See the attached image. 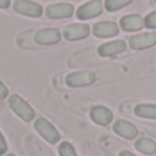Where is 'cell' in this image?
<instances>
[{
  "instance_id": "cell-14",
  "label": "cell",
  "mask_w": 156,
  "mask_h": 156,
  "mask_svg": "<svg viewBox=\"0 0 156 156\" xmlns=\"http://www.w3.org/2000/svg\"><path fill=\"white\" fill-rule=\"evenodd\" d=\"M121 26L126 32H133V30L141 29L144 26V21L138 15H126L121 19Z\"/></svg>"
},
{
  "instance_id": "cell-21",
  "label": "cell",
  "mask_w": 156,
  "mask_h": 156,
  "mask_svg": "<svg viewBox=\"0 0 156 156\" xmlns=\"http://www.w3.org/2000/svg\"><path fill=\"white\" fill-rule=\"evenodd\" d=\"M5 97H8V89H7V86L0 81V99H5Z\"/></svg>"
},
{
  "instance_id": "cell-8",
  "label": "cell",
  "mask_w": 156,
  "mask_h": 156,
  "mask_svg": "<svg viewBox=\"0 0 156 156\" xmlns=\"http://www.w3.org/2000/svg\"><path fill=\"white\" fill-rule=\"evenodd\" d=\"M60 40V32L58 29H41L36 32L34 41L40 45H51L56 44Z\"/></svg>"
},
{
  "instance_id": "cell-11",
  "label": "cell",
  "mask_w": 156,
  "mask_h": 156,
  "mask_svg": "<svg viewBox=\"0 0 156 156\" xmlns=\"http://www.w3.org/2000/svg\"><path fill=\"white\" fill-rule=\"evenodd\" d=\"M126 49V44L122 40H116V41H111V43L103 44L99 47V54L101 56H112V55L121 54Z\"/></svg>"
},
{
  "instance_id": "cell-18",
  "label": "cell",
  "mask_w": 156,
  "mask_h": 156,
  "mask_svg": "<svg viewBox=\"0 0 156 156\" xmlns=\"http://www.w3.org/2000/svg\"><path fill=\"white\" fill-rule=\"evenodd\" d=\"M59 155L60 156H77L74 147L70 143H67V141H63L59 145Z\"/></svg>"
},
{
  "instance_id": "cell-2",
  "label": "cell",
  "mask_w": 156,
  "mask_h": 156,
  "mask_svg": "<svg viewBox=\"0 0 156 156\" xmlns=\"http://www.w3.org/2000/svg\"><path fill=\"white\" fill-rule=\"evenodd\" d=\"M34 129L37 130V133L44 138L45 141H48L49 144H56L60 140V134L47 119L38 118L34 122Z\"/></svg>"
},
{
  "instance_id": "cell-4",
  "label": "cell",
  "mask_w": 156,
  "mask_h": 156,
  "mask_svg": "<svg viewBox=\"0 0 156 156\" xmlns=\"http://www.w3.org/2000/svg\"><path fill=\"white\" fill-rule=\"evenodd\" d=\"M94 81H96V76L92 71H77V73H71L66 77V83L71 88L90 85Z\"/></svg>"
},
{
  "instance_id": "cell-15",
  "label": "cell",
  "mask_w": 156,
  "mask_h": 156,
  "mask_svg": "<svg viewBox=\"0 0 156 156\" xmlns=\"http://www.w3.org/2000/svg\"><path fill=\"white\" fill-rule=\"evenodd\" d=\"M136 115L141 118H152L156 119V105L155 104H140L134 108Z\"/></svg>"
},
{
  "instance_id": "cell-22",
  "label": "cell",
  "mask_w": 156,
  "mask_h": 156,
  "mask_svg": "<svg viewBox=\"0 0 156 156\" xmlns=\"http://www.w3.org/2000/svg\"><path fill=\"white\" fill-rule=\"evenodd\" d=\"M10 0H0V8H8L10 7Z\"/></svg>"
},
{
  "instance_id": "cell-16",
  "label": "cell",
  "mask_w": 156,
  "mask_h": 156,
  "mask_svg": "<svg viewBox=\"0 0 156 156\" xmlns=\"http://www.w3.org/2000/svg\"><path fill=\"white\" fill-rule=\"evenodd\" d=\"M136 148L138 151L144 152V154H154L156 151V144L154 141L148 140V138H140V140L136 143Z\"/></svg>"
},
{
  "instance_id": "cell-1",
  "label": "cell",
  "mask_w": 156,
  "mask_h": 156,
  "mask_svg": "<svg viewBox=\"0 0 156 156\" xmlns=\"http://www.w3.org/2000/svg\"><path fill=\"white\" fill-rule=\"evenodd\" d=\"M10 107L25 122H30L34 119V110L18 94H11L10 96Z\"/></svg>"
},
{
  "instance_id": "cell-3",
  "label": "cell",
  "mask_w": 156,
  "mask_h": 156,
  "mask_svg": "<svg viewBox=\"0 0 156 156\" xmlns=\"http://www.w3.org/2000/svg\"><path fill=\"white\" fill-rule=\"evenodd\" d=\"M14 10L18 14L32 16V18H38L43 15V7L38 3L29 2V0H16L14 3Z\"/></svg>"
},
{
  "instance_id": "cell-9",
  "label": "cell",
  "mask_w": 156,
  "mask_h": 156,
  "mask_svg": "<svg viewBox=\"0 0 156 156\" xmlns=\"http://www.w3.org/2000/svg\"><path fill=\"white\" fill-rule=\"evenodd\" d=\"M156 44V36L152 33H144V34H137L130 38V47L133 49H144L152 47Z\"/></svg>"
},
{
  "instance_id": "cell-6",
  "label": "cell",
  "mask_w": 156,
  "mask_h": 156,
  "mask_svg": "<svg viewBox=\"0 0 156 156\" xmlns=\"http://www.w3.org/2000/svg\"><path fill=\"white\" fill-rule=\"evenodd\" d=\"M103 11V3L100 0H92V2L86 3V4L81 5L77 10V16L78 19H90L94 18V16L100 15Z\"/></svg>"
},
{
  "instance_id": "cell-7",
  "label": "cell",
  "mask_w": 156,
  "mask_h": 156,
  "mask_svg": "<svg viewBox=\"0 0 156 156\" xmlns=\"http://www.w3.org/2000/svg\"><path fill=\"white\" fill-rule=\"evenodd\" d=\"M45 14L48 18L59 19V18H69L74 14V7L69 3H56L47 7Z\"/></svg>"
},
{
  "instance_id": "cell-24",
  "label": "cell",
  "mask_w": 156,
  "mask_h": 156,
  "mask_svg": "<svg viewBox=\"0 0 156 156\" xmlns=\"http://www.w3.org/2000/svg\"><path fill=\"white\" fill-rule=\"evenodd\" d=\"M5 156H15L14 154H8V155H5Z\"/></svg>"
},
{
  "instance_id": "cell-20",
  "label": "cell",
  "mask_w": 156,
  "mask_h": 156,
  "mask_svg": "<svg viewBox=\"0 0 156 156\" xmlns=\"http://www.w3.org/2000/svg\"><path fill=\"white\" fill-rule=\"evenodd\" d=\"M7 152V143H5L3 134L0 133V155H4Z\"/></svg>"
},
{
  "instance_id": "cell-19",
  "label": "cell",
  "mask_w": 156,
  "mask_h": 156,
  "mask_svg": "<svg viewBox=\"0 0 156 156\" xmlns=\"http://www.w3.org/2000/svg\"><path fill=\"white\" fill-rule=\"evenodd\" d=\"M144 25H145L147 27H156V11L155 12H151L148 16L145 18V21H144Z\"/></svg>"
},
{
  "instance_id": "cell-23",
  "label": "cell",
  "mask_w": 156,
  "mask_h": 156,
  "mask_svg": "<svg viewBox=\"0 0 156 156\" xmlns=\"http://www.w3.org/2000/svg\"><path fill=\"white\" fill-rule=\"evenodd\" d=\"M119 156H136V155H133V154H130L129 151H122L121 154H119Z\"/></svg>"
},
{
  "instance_id": "cell-12",
  "label": "cell",
  "mask_w": 156,
  "mask_h": 156,
  "mask_svg": "<svg viewBox=\"0 0 156 156\" xmlns=\"http://www.w3.org/2000/svg\"><path fill=\"white\" fill-rule=\"evenodd\" d=\"M114 130H115L119 136H122V137H125V138H129V140L130 138H134L138 134V130L134 125H132L130 122L122 121V119H119V121L115 122Z\"/></svg>"
},
{
  "instance_id": "cell-13",
  "label": "cell",
  "mask_w": 156,
  "mask_h": 156,
  "mask_svg": "<svg viewBox=\"0 0 156 156\" xmlns=\"http://www.w3.org/2000/svg\"><path fill=\"white\" fill-rule=\"evenodd\" d=\"M90 118L99 125H108L112 121V112L103 105H96L90 111Z\"/></svg>"
},
{
  "instance_id": "cell-5",
  "label": "cell",
  "mask_w": 156,
  "mask_h": 156,
  "mask_svg": "<svg viewBox=\"0 0 156 156\" xmlns=\"http://www.w3.org/2000/svg\"><path fill=\"white\" fill-rule=\"evenodd\" d=\"M89 33H90V27L86 23H71L65 27L63 34L69 41H77L88 37Z\"/></svg>"
},
{
  "instance_id": "cell-10",
  "label": "cell",
  "mask_w": 156,
  "mask_h": 156,
  "mask_svg": "<svg viewBox=\"0 0 156 156\" xmlns=\"http://www.w3.org/2000/svg\"><path fill=\"white\" fill-rule=\"evenodd\" d=\"M119 32L118 25L114 22H99L93 26V33L96 37H112Z\"/></svg>"
},
{
  "instance_id": "cell-17",
  "label": "cell",
  "mask_w": 156,
  "mask_h": 156,
  "mask_svg": "<svg viewBox=\"0 0 156 156\" xmlns=\"http://www.w3.org/2000/svg\"><path fill=\"white\" fill-rule=\"evenodd\" d=\"M130 2H132V0H107V2H105V8H107L108 11H116V10H119V8L127 5Z\"/></svg>"
}]
</instances>
